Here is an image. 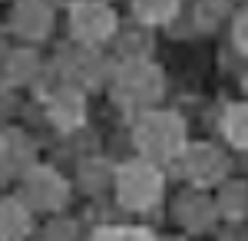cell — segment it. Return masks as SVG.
I'll list each match as a JSON object with an SVG mask.
<instances>
[{"label": "cell", "instance_id": "6da1fadb", "mask_svg": "<svg viewBox=\"0 0 248 241\" xmlns=\"http://www.w3.org/2000/svg\"><path fill=\"white\" fill-rule=\"evenodd\" d=\"M73 30L83 40H99L113 30V14L106 7H99V3H83L73 14Z\"/></svg>", "mask_w": 248, "mask_h": 241}, {"label": "cell", "instance_id": "3957f363", "mask_svg": "<svg viewBox=\"0 0 248 241\" xmlns=\"http://www.w3.org/2000/svg\"><path fill=\"white\" fill-rule=\"evenodd\" d=\"M20 228H23V211L14 202H7L0 208V235H14Z\"/></svg>", "mask_w": 248, "mask_h": 241}, {"label": "cell", "instance_id": "7a4b0ae2", "mask_svg": "<svg viewBox=\"0 0 248 241\" xmlns=\"http://www.w3.org/2000/svg\"><path fill=\"white\" fill-rule=\"evenodd\" d=\"M149 195H155V175L153 172L133 168L129 179L123 175V198H129V202H146Z\"/></svg>", "mask_w": 248, "mask_h": 241}, {"label": "cell", "instance_id": "277c9868", "mask_svg": "<svg viewBox=\"0 0 248 241\" xmlns=\"http://www.w3.org/2000/svg\"><path fill=\"white\" fill-rule=\"evenodd\" d=\"M96 241H149V238H146V235H139V231H119V228H113V231L96 235Z\"/></svg>", "mask_w": 248, "mask_h": 241}]
</instances>
